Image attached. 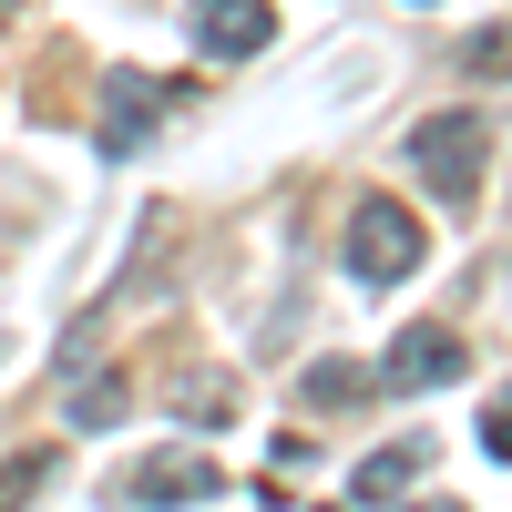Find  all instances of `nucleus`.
Returning <instances> with one entry per match:
<instances>
[{
    "instance_id": "1",
    "label": "nucleus",
    "mask_w": 512,
    "mask_h": 512,
    "mask_svg": "<svg viewBox=\"0 0 512 512\" xmlns=\"http://www.w3.org/2000/svg\"><path fill=\"white\" fill-rule=\"evenodd\" d=\"M482 164H492V123L472 103H451V113H420L410 123V175L431 185L451 216H472L482 205Z\"/></svg>"
},
{
    "instance_id": "2",
    "label": "nucleus",
    "mask_w": 512,
    "mask_h": 512,
    "mask_svg": "<svg viewBox=\"0 0 512 512\" xmlns=\"http://www.w3.org/2000/svg\"><path fill=\"white\" fill-rule=\"evenodd\" d=\"M420 256H431V236H420V216L400 195H359L349 205V277L359 287H410Z\"/></svg>"
},
{
    "instance_id": "3",
    "label": "nucleus",
    "mask_w": 512,
    "mask_h": 512,
    "mask_svg": "<svg viewBox=\"0 0 512 512\" xmlns=\"http://www.w3.org/2000/svg\"><path fill=\"white\" fill-rule=\"evenodd\" d=\"M461 369H472V338H461L451 318H420V328H400L390 338V349H379V390H390V400H420V390H451V379Z\"/></svg>"
},
{
    "instance_id": "4",
    "label": "nucleus",
    "mask_w": 512,
    "mask_h": 512,
    "mask_svg": "<svg viewBox=\"0 0 512 512\" xmlns=\"http://www.w3.org/2000/svg\"><path fill=\"white\" fill-rule=\"evenodd\" d=\"M113 502H144V512H185V502H226V472H216V451H195V441H175V451H144V461H123V482H113Z\"/></svg>"
},
{
    "instance_id": "5",
    "label": "nucleus",
    "mask_w": 512,
    "mask_h": 512,
    "mask_svg": "<svg viewBox=\"0 0 512 512\" xmlns=\"http://www.w3.org/2000/svg\"><path fill=\"white\" fill-rule=\"evenodd\" d=\"M175 103H195L185 82H154V72H113V82H103V113H93V144H103L113 164H123V154H144V144H154V123L175 113Z\"/></svg>"
},
{
    "instance_id": "6",
    "label": "nucleus",
    "mask_w": 512,
    "mask_h": 512,
    "mask_svg": "<svg viewBox=\"0 0 512 512\" xmlns=\"http://www.w3.org/2000/svg\"><path fill=\"white\" fill-rule=\"evenodd\" d=\"M185 31H195L205 62H256V52L277 41V0H195Z\"/></svg>"
},
{
    "instance_id": "7",
    "label": "nucleus",
    "mask_w": 512,
    "mask_h": 512,
    "mask_svg": "<svg viewBox=\"0 0 512 512\" xmlns=\"http://www.w3.org/2000/svg\"><path fill=\"white\" fill-rule=\"evenodd\" d=\"M420 472H431V441L410 431V441H390V451H369L359 472H349V492H359V502H400V492H410Z\"/></svg>"
},
{
    "instance_id": "8",
    "label": "nucleus",
    "mask_w": 512,
    "mask_h": 512,
    "mask_svg": "<svg viewBox=\"0 0 512 512\" xmlns=\"http://www.w3.org/2000/svg\"><path fill=\"white\" fill-rule=\"evenodd\" d=\"M297 390H308V410H338V400H369L379 379H369V369H349V359H318L308 379H297Z\"/></svg>"
},
{
    "instance_id": "9",
    "label": "nucleus",
    "mask_w": 512,
    "mask_h": 512,
    "mask_svg": "<svg viewBox=\"0 0 512 512\" xmlns=\"http://www.w3.org/2000/svg\"><path fill=\"white\" fill-rule=\"evenodd\" d=\"M175 410H185V420H205V431H216V420L236 410V379H216V369H185V379H175Z\"/></svg>"
},
{
    "instance_id": "10",
    "label": "nucleus",
    "mask_w": 512,
    "mask_h": 512,
    "mask_svg": "<svg viewBox=\"0 0 512 512\" xmlns=\"http://www.w3.org/2000/svg\"><path fill=\"white\" fill-rule=\"evenodd\" d=\"M461 82H512V31H472L461 41Z\"/></svg>"
},
{
    "instance_id": "11",
    "label": "nucleus",
    "mask_w": 512,
    "mask_h": 512,
    "mask_svg": "<svg viewBox=\"0 0 512 512\" xmlns=\"http://www.w3.org/2000/svg\"><path fill=\"white\" fill-rule=\"evenodd\" d=\"M41 482H52V451H11V461H0V512H11V502H31Z\"/></svg>"
},
{
    "instance_id": "12",
    "label": "nucleus",
    "mask_w": 512,
    "mask_h": 512,
    "mask_svg": "<svg viewBox=\"0 0 512 512\" xmlns=\"http://www.w3.org/2000/svg\"><path fill=\"white\" fill-rule=\"evenodd\" d=\"M72 420H82V431H113V420H123V379H82V390H72Z\"/></svg>"
},
{
    "instance_id": "13",
    "label": "nucleus",
    "mask_w": 512,
    "mask_h": 512,
    "mask_svg": "<svg viewBox=\"0 0 512 512\" xmlns=\"http://www.w3.org/2000/svg\"><path fill=\"white\" fill-rule=\"evenodd\" d=\"M482 451H492V461H512V379L482 400Z\"/></svg>"
},
{
    "instance_id": "14",
    "label": "nucleus",
    "mask_w": 512,
    "mask_h": 512,
    "mask_svg": "<svg viewBox=\"0 0 512 512\" xmlns=\"http://www.w3.org/2000/svg\"><path fill=\"white\" fill-rule=\"evenodd\" d=\"M11 21H21V0H0V31H11Z\"/></svg>"
}]
</instances>
